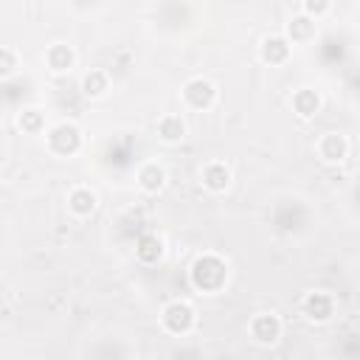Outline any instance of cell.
I'll use <instances>...</instances> for the list:
<instances>
[{
    "label": "cell",
    "instance_id": "cell-27",
    "mask_svg": "<svg viewBox=\"0 0 360 360\" xmlns=\"http://www.w3.org/2000/svg\"><path fill=\"white\" fill-rule=\"evenodd\" d=\"M329 11H332V3H329V0H315V3H312V0H304V3H301V14L309 17V20H315V22H318L323 14H329Z\"/></svg>",
    "mask_w": 360,
    "mask_h": 360
},
{
    "label": "cell",
    "instance_id": "cell-26",
    "mask_svg": "<svg viewBox=\"0 0 360 360\" xmlns=\"http://www.w3.org/2000/svg\"><path fill=\"white\" fill-rule=\"evenodd\" d=\"M17 68H20V56H17V51H14L11 45H6V48L0 51V76H3L6 82H11V76L17 73Z\"/></svg>",
    "mask_w": 360,
    "mask_h": 360
},
{
    "label": "cell",
    "instance_id": "cell-5",
    "mask_svg": "<svg viewBox=\"0 0 360 360\" xmlns=\"http://www.w3.org/2000/svg\"><path fill=\"white\" fill-rule=\"evenodd\" d=\"M48 152L56 158H73L82 149V129L73 121H59L45 132Z\"/></svg>",
    "mask_w": 360,
    "mask_h": 360
},
{
    "label": "cell",
    "instance_id": "cell-10",
    "mask_svg": "<svg viewBox=\"0 0 360 360\" xmlns=\"http://www.w3.org/2000/svg\"><path fill=\"white\" fill-rule=\"evenodd\" d=\"M301 309L309 321L315 323H326L332 315H335V298L326 292V290H309L301 301Z\"/></svg>",
    "mask_w": 360,
    "mask_h": 360
},
{
    "label": "cell",
    "instance_id": "cell-17",
    "mask_svg": "<svg viewBox=\"0 0 360 360\" xmlns=\"http://www.w3.org/2000/svg\"><path fill=\"white\" fill-rule=\"evenodd\" d=\"M259 53H262V62H267V65H284L290 59V42L281 34H270L262 39Z\"/></svg>",
    "mask_w": 360,
    "mask_h": 360
},
{
    "label": "cell",
    "instance_id": "cell-23",
    "mask_svg": "<svg viewBox=\"0 0 360 360\" xmlns=\"http://www.w3.org/2000/svg\"><path fill=\"white\" fill-rule=\"evenodd\" d=\"M104 160H107V166H115V169H127V166H132V143H129V141L115 143V146L110 143Z\"/></svg>",
    "mask_w": 360,
    "mask_h": 360
},
{
    "label": "cell",
    "instance_id": "cell-7",
    "mask_svg": "<svg viewBox=\"0 0 360 360\" xmlns=\"http://www.w3.org/2000/svg\"><path fill=\"white\" fill-rule=\"evenodd\" d=\"M194 11H197V8H194V6H186V3H163V6L155 8V25H158L160 31L177 34V31H183L186 25H191Z\"/></svg>",
    "mask_w": 360,
    "mask_h": 360
},
{
    "label": "cell",
    "instance_id": "cell-12",
    "mask_svg": "<svg viewBox=\"0 0 360 360\" xmlns=\"http://www.w3.org/2000/svg\"><path fill=\"white\" fill-rule=\"evenodd\" d=\"M135 180H138V188L146 191V194H158L166 183V169L158 163V160H143L135 172Z\"/></svg>",
    "mask_w": 360,
    "mask_h": 360
},
{
    "label": "cell",
    "instance_id": "cell-1",
    "mask_svg": "<svg viewBox=\"0 0 360 360\" xmlns=\"http://www.w3.org/2000/svg\"><path fill=\"white\" fill-rule=\"evenodd\" d=\"M267 222L273 228L276 236L281 239H304L312 233L318 217H315V208L298 197V194H284L278 197L273 205H270V214H267Z\"/></svg>",
    "mask_w": 360,
    "mask_h": 360
},
{
    "label": "cell",
    "instance_id": "cell-25",
    "mask_svg": "<svg viewBox=\"0 0 360 360\" xmlns=\"http://www.w3.org/2000/svg\"><path fill=\"white\" fill-rule=\"evenodd\" d=\"M17 124H20V129H22V132L39 135V132L45 129V115H42L39 110H22V112H20V118H17Z\"/></svg>",
    "mask_w": 360,
    "mask_h": 360
},
{
    "label": "cell",
    "instance_id": "cell-16",
    "mask_svg": "<svg viewBox=\"0 0 360 360\" xmlns=\"http://www.w3.org/2000/svg\"><path fill=\"white\" fill-rule=\"evenodd\" d=\"M315 37H318L315 20H309L304 14H295L287 22V42L290 45H309V42H315Z\"/></svg>",
    "mask_w": 360,
    "mask_h": 360
},
{
    "label": "cell",
    "instance_id": "cell-2",
    "mask_svg": "<svg viewBox=\"0 0 360 360\" xmlns=\"http://www.w3.org/2000/svg\"><path fill=\"white\" fill-rule=\"evenodd\" d=\"M188 281L197 292H219L228 281V262L219 253H200L188 267Z\"/></svg>",
    "mask_w": 360,
    "mask_h": 360
},
{
    "label": "cell",
    "instance_id": "cell-30",
    "mask_svg": "<svg viewBox=\"0 0 360 360\" xmlns=\"http://www.w3.org/2000/svg\"><path fill=\"white\" fill-rule=\"evenodd\" d=\"M357 281H360V262H357Z\"/></svg>",
    "mask_w": 360,
    "mask_h": 360
},
{
    "label": "cell",
    "instance_id": "cell-22",
    "mask_svg": "<svg viewBox=\"0 0 360 360\" xmlns=\"http://www.w3.org/2000/svg\"><path fill=\"white\" fill-rule=\"evenodd\" d=\"M335 352L340 354V360H360V329H346L338 338Z\"/></svg>",
    "mask_w": 360,
    "mask_h": 360
},
{
    "label": "cell",
    "instance_id": "cell-4",
    "mask_svg": "<svg viewBox=\"0 0 360 360\" xmlns=\"http://www.w3.org/2000/svg\"><path fill=\"white\" fill-rule=\"evenodd\" d=\"M194 323H197V312H194V307H191L188 301H183V298H174V301H169V304L160 309V326H163V332H169V335H174V338L191 335Z\"/></svg>",
    "mask_w": 360,
    "mask_h": 360
},
{
    "label": "cell",
    "instance_id": "cell-29",
    "mask_svg": "<svg viewBox=\"0 0 360 360\" xmlns=\"http://www.w3.org/2000/svg\"><path fill=\"white\" fill-rule=\"evenodd\" d=\"M349 202H352L354 214L360 217V177H357V183H354V186H352V191H349Z\"/></svg>",
    "mask_w": 360,
    "mask_h": 360
},
{
    "label": "cell",
    "instance_id": "cell-24",
    "mask_svg": "<svg viewBox=\"0 0 360 360\" xmlns=\"http://www.w3.org/2000/svg\"><path fill=\"white\" fill-rule=\"evenodd\" d=\"M163 360H205V354H202V349H200L197 343H188V340L180 338V343H174V346L166 352Z\"/></svg>",
    "mask_w": 360,
    "mask_h": 360
},
{
    "label": "cell",
    "instance_id": "cell-20",
    "mask_svg": "<svg viewBox=\"0 0 360 360\" xmlns=\"http://www.w3.org/2000/svg\"><path fill=\"white\" fill-rule=\"evenodd\" d=\"M292 110L301 115V118H312L318 110H321V93L312 90V87H298L292 93Z\"/></svg>",
    "mask_w": 360,
    "mask_h": 360
},
{
    "label": "cell",
    "instance_id": "cell-15",
    "mask_svg": "<svg viewBox=\"0 0 360 360\" xmlns=\"http://www.w3.org/2000/svg\"><path fill=\"white\" fill-rule=\"evenodd\" d=\"M200 180H202V186H205L208 191L219 194V191H225V188L231 186V169H228L222 160H211V163H205V166L200 169Z\"/></svg>",
    "mask_w": 360,
    "mask_h": 360
},
{
    "label": "cell",
    "instance_id": "cell-18",
    "mask_svg": "<svg viewBox=\"0 0 360 360\" xmlns=\"http://www.w3.org/2000/svg\"><path fill=\"white\" fill-rule=\"evenodd\" d=\"M186 135H188V127L177 112H166L158 118V138L163 143H180Z\"/></svg>",
    "mask_w": 360,
    "mask_h": 360
},
{
    "label": "cell",
    "instance_id": "cell-3",
    "mask_svg": "<svg viewBox=\"0 0 360 360\" xmlns=\"http://www.w3.org/2000/svg\"><path fill=\"white\" fill-rule=\"evenodd\" d=\"M318 62L326 70H346L352 65V42L343 31H326L315 42Z\"/></svg>",
    "mask_w": 360,
    "mask_h": 360
},
{
    "label": "cell",
    "instance_id": "cell-19",
    "mask_svg": "<svg viewBox=\"0 0 360 360\" xmlns=\"http://www.w3.org/2000/svg\"><path fill=\"white\" fill-rule=\"evenodd\" d=\"M135 256H138V262H143V264L160 262V256H163V239H160L158 233H152V231L141 233V236L135 239Z\"/></svg>",
    "mask_w": 360,
    "mask_h": 360
},
{
    "label": "cell",
    "instance_id": "cell-6",
    "mask_svg": "<svg viewBox=\"0 0 360 360\" xmlns=\"http://www.w3.org/2000/svg\"><path fill=\"white\" fill-rule=\"evenodd\" d=\"M84 360H135V349L124 338L104 335V338H96L93 343H87Z\"/></svg>",
    "mask_w": 360,
    "mask_h": 360
},
{
    "label": "cell",
    "instance_id": "cell-21",
    "mask_svg": "<svg viewBox=\"0 0 360 360\" xmlns=\"http://www.w3.org/2000/svg\"><path fill=\"white\" fill-rule=\"evenodd\" d=\"M107 87H110V76H107V70H101V68H93V70H87V73L82 76V93L90 96V98L104 96Z\"/></svg>",
    "mask_w": 360,
    "mask_h": 360
},
{
    "label": "cell",
    "instance_id": "cell-13",
    "mask_svg": "<svg viewBox=\"0 0 360 360\" xmlns=\"http://www.w3.org/2000/svg\"><path fill=\"white\" fill-rule=\"evenodd\" d=\"M96 205H98V197H96L93 188H87V186H76V188L68 191V211H70L73 217L84 219V217H90V214L96 211Z\"/></svg>",
    "mask_w": 360,
    "mask_h": 360
},
{
    "label": "cell",
    "instance_id": "cell-8",
    "mask_svg": "<svg viewBox=\"0 0 360 360\" xmlns=\"http://www.w3.org/2000/svg\"><path fill=\"white\" fill-rule=\"evenodd\" d=\"M180 96H183V104L191 107V110H211L214 101H217V84L211 79L194 76V79H188L183 84Z\"/></svg>",
    "mask_w": 360,
    "mask_h": 360
},
{
    "label": "cell",
    "instance_id": "cell-14",
    "mask_svg": "<svg viewBox=\"0 0 360 360\" xmlns=\"http://www.w3.org/2000/svg\"><path fill=\"white\" fill-rule=\"evenodd\" d=\"M45 65L53 70V73H68L73 65H76V51L68 45V42H53L45 48Z\"/></svg>",
    "mask_w": 360,
    "mask_h": 360
},
{
    "label": "cell",
    "instance_id": "cell-11",
    "mask_svg": "<svg viewBox=\"0 0 360 360\" xmlns=\"http://www.w3.org/2000/svg\"><path fill=\"white\" fill-rule=\"evenodd\" d=\"M318 149V158L323 163H343L349 158V141L343 132H323L315 143Z\"/></svg>",
    "mask_w": 360,
    "mask_h": 360
},
{
    "label": "cell",
    "instance_id": "cell-9",
    "mask_svg": "<svg viewBox=\"0 0 360 360\" xmlns=\"http://www.w3.org/2000/svg\"><path fill=\"white\" fill-rule=\"evenodd\" d=\"M248 332H250V338H253L256 343L270 346V343H276V340L281 338L284 323H281V318H278L276 312H256V315L250 318V323H248Z\"/></svg>",
    "mask_w": 360,
    "mask_h": 360
},
{
    "label": "cell",
    "instance_id": "cell-28",
    "mask_svg": "<svg viewBox=\"0 0 360 360\" xmlns=\"http://www.w3.org/2000/svg\"><path fill=\"white\" fill-rule=\"evenodd\" d=\"M343 87H346L349 96L360 98V65H349L343 70Z\"/></svg>",
    "mask_w": 360,
    "mask_h": 360
}]
</instances>
